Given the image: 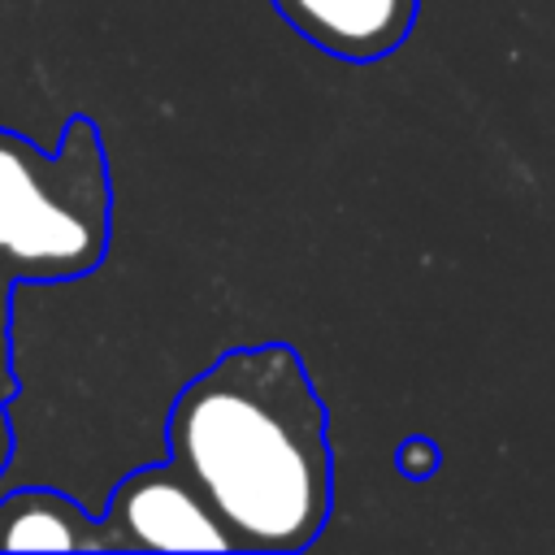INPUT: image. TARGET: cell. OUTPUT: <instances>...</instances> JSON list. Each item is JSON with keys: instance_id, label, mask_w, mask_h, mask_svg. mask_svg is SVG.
<instances>
[{"instance_id": "obj_1", "label": "cell", "mask_w": 555, "mask_h": 555, "mask_svg": "<svg viewBox=\"0 0 555 555\" xmlns=\"http://www.w3.org/2000/svg\"><path fill=\"white\" fill-rule=\"evenodd\" d=\"M165 438L234 551L286 555L325 529L334 507L325 403L291 343L234 347L199 369L173 395Z\"/></svg>"}, {"instance_id": "obj_2", "label": "cell", "mask_w": 555, "mask_h": 555, "mask_svg": "<svg viewBox=\"0 0 555 555\" xmlns=\"http://www.w3.org/2000/svg\"><path fill=\"white\" fill-rule=\"evenodd\" d=\"M113 186L100 130L74 117L48 156L0 130V264L22 282H69L108 251Z\"/></svg>"}, {"instance_id": "obj_3", "label": "cell", "mask_w": 555, "mask_h": 555, "mask_svg": "<svg viewBox=\"0 0 555 555\" xmlns=\"http://www.w3.org/2000/svg\"><path fill=\"white\" fill-rule=\"evenodd\" d=\"M104 551H234L199 486L169 460L121 477L100 516Z\"/></svg>"}, {"instance_id": "obj_4", "label": "cell", "mask_w": 555, "mask_h": 555, "mask_svg": "<svg viewBox=\"0 0 555 555\" xmlns=\"http://www.w3.org/2000/svg\"><path fill=\"white\" fill-rule=\"evenodd\" d=\"M312 48L364 65L408 43L421 0H269Z\"/></svg>"}, {"instance_id": "obj_5", "label": "cell", "mask_w": 555, "mask_h": 555, "mask_svg": "<svg viewBox=\"0 0 555 555\" xmlns=\"http://www.w3.org/2000/svg\"><path fill=\"white\" fill-rule=\"evenodd\" d=\"M0 551H104L100 520L61 490L0 499Z\"/></svg>"}, {"instance_id": "obj_6", "label": "cell", "mask_w": 555, "mask_h": 555, "mask_svg": "<svg viewBox=\"0 0 555 555\" xmlns=\"http://www.w3.org/2000/svg\"><path fill=\"white\" fill-rule=\"evenodd\" d=\"M438 464H442V455H438V442H429V438H408V442H399V451H395V468H399L403 477H412V481L434 477Z\"/></svg>"}, {"instance_id": "obj_7", "label": "cell", "mask_w": 555, "mask_h": 555, "mask_svg": "<svg viewBox=\"0 0 555 555\" xmlns=\"http://www.w3.org/2000/svg\"><path fill=\"white\" fill-rule=\"evenodd\" d=\"M9 464V425H4V416H0V468Z\"/></svg>"}, {"instance_id": "obj_8", "label": "cell", "mask_w": 555, "mask_h": 555, "mask_svg": "<svg viewBox=\"0 0 555 555\" xmlns=\"http://www.w3.org/2000/svg\"><path fill=\"white\" fill-rule=\"evenodd\" d=\"M0 369H4V278H0Z\"/></svg>"}]
</instances>
